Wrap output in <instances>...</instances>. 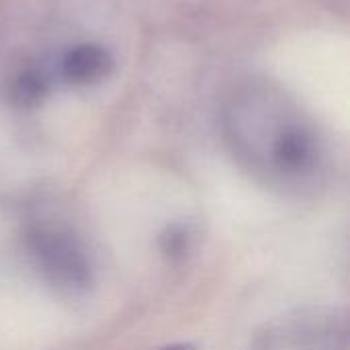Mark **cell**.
I'll use <instances>...</instances> for the list:
<instances>
[{
	"instance_id": "cell-5",
	"label": "cell",
	"mask_w": 350,
	"mask_h": 350,
	"mask_svg": "<svg viewBox=\"0 0 350 350\" xmlns=\"http://www.w3.org/2000/svg\"><path fill=\"white\" fill-rule=\"evenodd\" d=\"M164 350H193L191 347H185V345H174V347H168V349Z\"/></svg>"
},
{
	"instance_id": "cell-4",
	"label": "cell",
	"mask_w": 350,
	"mask_h": 350,
	"mask_svg": "<svg viewBox=\"0 0 350 350\" xmlns=\"http://www.w3.org/2000/svg\"><path fill=\"white\" fill-rule=\"evenodd\" d=\"M47 96V80L37 70L21 72L10 84V100L18 109H33Z\"/></svg>"
},
{
	"instance_id": "cell-3",
	"label": "cell",
	"mask_w": 350,
	"mask_h": 350,
	"mask_svg": "<svg viewBox=\"0 0 350 350\" xmlns=\"http://www.w3.org/2000/svg\"><path fill=\"white\" fill-rule=\"evenodd\" d=\"M113 70L111 53L96 43H82L72 47L62 62V72L72 84H94L105 80Z\"/></svg>"
},
{
	"instance_id": "cell-2",
	"label": "cell",
	"mask_w": 350,
	"mask_h": 350,
	"mask_svg": "<svg viewBox=\"0 0 350 350\" xmlns=\"http://www.w3.org/2000/svg\"><path fill=\"white\" fill-rule=\"evenodd\" d=\"M250 350H347V320L336 310H304L267 326Z\"/></svg>"
},
{
	"instance_id": "cell-1",
	"label": "cell",
	"mask_w": 350,
	"mask_h": 350,
	"mask_svg": "<svg viewBox=\"0 0 350 350\" xmlns=\"http://www.w3.org/2000/svg\"><path fill=\"white\" fill-rule=\"evenodd\" d=\"M27 250L35 269L57 291L76 295L90 287V258L70 232L53 226H35L27 234Z\"/></svg>"
}]
</instances>
